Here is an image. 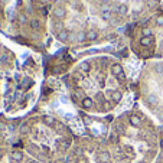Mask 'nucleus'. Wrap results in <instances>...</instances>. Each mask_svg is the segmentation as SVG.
I'll return each instance as SVG.
<instances>
[{"label": "nucleus", "instance_id": "obj_5", "mask_svg": "<svg viewBox=\"0 0 163 163\" xmlns=\"http://www.w3.org/2000/svg\"><path fill=\"white\" fill-rule=\"evenodd\" d=\"M133 93L143 110L163 127V61L149 59L140 62Z\"/></svg>", "mask_w": 163, "mask_h": 163}, {"label": "nucleus", "instance_id": "obj_2", "mask_svg": "<svg viewBox=\"0 0 163 163\" xmlns=\"http://www.w3.org/2000/svg\"><path fill=\"white\" fill-rule=\"evenodd\" d=\"M48 25L55 43L74 56L102 49L129 52L123 32L113 28L98 0H56Z\"/></svg>", "mask_w": 163, "mask_h": 163}, {"label": "nucleus", "instance_id": "obj_3", "mask_svg": "<svg viewBox=\"0 0 163 163\" xmlns=\"http://www.w3.org/2000/svg\"><path fill=\"white\" fill-rule=\"evenodd\" d=\"M48 12L28 0H7L0 20V33L45 58L59 49L49 33Z\"/></svg>", "mask_w": 163, "mask_h": 163}, {"label": "nucleus", "instance_id": "obj_7", "mask_svg": "<svg viewBox=\"0 0 163 163\" xmlns=\"http://www.w3.org/2000/svg\"><path fill=\"white\" fill-rule=\"evenodd\" d=\"M29 3H32L33 6L39 7V9H43V10H49V7L56 1V0H28Z\"/></svg>", "mask_w": 163, "mask_h": 163}, {"label": "nucleus", "instance_id": "obj_1", "mask_svg": "<svg viewBox=\"0 0 163 163\" xmlns=\"http://www.w3.org/2000/svg\"><path fill=\"white\" fill-rule=\"evenodd\" d=\"M130 52L117 49L91 51L74 56L61 77L68 100L82 113L81 117L114 113L133 91L129 69Z\"/></svg>", "mask_w": 163, "mask_h": 163}, {"label": "nucleus", "instance_id": "obj_6", "mask_svg": "<svg viewBox=\"0 0 163 163\" xmlns=\"http://www.w3.org/2000/svg\"><path fill=\"white\" fill-rule=\"evenodd\" d=\"M110 23L120 32L142 23L163 9V0H98Z\"/></svg>", "mask_w": 163, "mask_h": 163}, {"label": "nucleus", "instance_id": "obj_4", "mask_svg": "<svg viewBox=\"0 0 163 163\" xmlns=\"http://www.w3.org/2000/svg\"><path fill=\"white\" fill-rule=\"evenodd\" d=\"M123 35L130 55L137 62L163 61V9L144 22L127 28Z\"/></svg>", "mask_w": 163, "mask_h": 163}]
</instances>
